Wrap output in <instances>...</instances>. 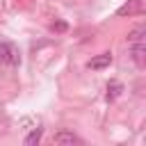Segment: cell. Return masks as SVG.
I'll list each match as a JSON object with an SVG mask.
<instances>
[{
    "label": "cell",
    "mask_w": 146,
    "mask_h": 146,
    "mask_svg": "<svg viewBox=\"0 0 146 146\" xmlns=\"http://www.w3.org/2000/svg\"><path fill=\"white\" fill-rule=\"evenodd\" d=\"M144 55H146V46H144V41H139V43H130V57H132V62H135L137 66H144Z\"/></svg>",
    "instance_id": "obj_3"
},
{
    "label": "cell",
    "mask_w": 146,
    "mask_h": 146,
    "mask_svg": "<svg viewBox=\"0 0 146 146\" xmlns=\"http://www.w3.org/2000/svg\"><path fill=\"white\" fill-rule=\"evenodd\" d=\"M144 34H146V27H144V25L132 27V30L128 32V43H139V41H144Z\"/></svg>",
    "instance_id": "obj_6"
},
{
    "label": "cell",
    "mask_w": 146,
    "mask_h": 146,
    "mask_svg": "<svg viewBox=\"0 0 146 146\" xmlns=\"http://www.w3.org/2000/svg\"><path fill=\"white\" fill-rule=\"evenodd\" d=\"M0 64H9V66L21 64V55H18V50H16L11 43L0 41Z\"/></svg>",
    "instance_id": "obj_1"
},
{
    "label": "cell",
    "mask_w": 146,
    "mask_h": 146,
    "mask_svg": "<svg viewBox=\"0 0 146 146\" xmlns=\"http://www.w3.org/2000/svg\"><path fill=\"white\" fill-rule=\"evenodd\" d=\"M52 141L55 144H68V146H73V144H80V139H78V135H73L71 130H59V132H55V137H52Z\"/></svg>",
    "instance_id": "obj_2"
},
{
    "label": "cell",
    "mask_w": 146,
    "mask_h": 146,
    "mask_svg": "<svg viewBox=\"0 0 146 146\" xmlns=\"http://www.w3.org/2000/svg\"><path fill=\"white\" fill-rule=\"evenodd\" d=\"M112 64V55L110 52H103V55H98V57H94L91 62H89V66L94 68V71H100V68H105V66H110Z\"/></svg>",
    "instance_id": "obj_5"
},
{
    "label": "cell",
    "mask_w": 146,
    "mask_h": 146,
    "mask_svg": "<svg viewBox=\"0 0 146 146\" xmlns=\"http://www.w3.org/2000/svg\"><path fill=\"white\" fill-rule=\"evenodd\" d=\"M55 30H57V32H64V30H66V23H62V21H59V23L55 25Z\"/></svg>",
    "instance_id": "obj_9"
},
{
    "label": "cell",
    "mask_w": 146,
    "mask_h": 146,
    "mask_svg": "<svg viewBox=\"0 0 146 146\" xmlns=\"http://www.w3.org/2000/svg\"><path fill=\"white\" fill-rule=\"evenodd\" d=\"M39 141H41V128L36 125V128L25 137V146H34V144H39Z\"/></svg>",
    "instance_id": "obj_7"
},
{
    "label": "cell",
    "mask_w": 146,
    "mask_h": 146,
    "mask_svg": "<svg viewBox=\"0 0 146 146\" xmlns=\"http://www.w3.org/2000/svg\"><path fill=\"white\" fill-rule=\"evenodd\" d=\"M141 9V0H128L123 7H119V16H132V14H137Z\"/></svg>",
    "instance_id": "obj_4"
},
{
    "label": "cell",
    "mask_w": 146,
    "mask_h": 146,
    "mask_svg": "<svg viewBox=\"0 0 146 146\" xmlns=\"http://www.w3.org/2000/svg\"><path fill=\"white\" fill-rule=\"evenodd\" d=\"M121 91H123V84H121V82H110V84H107V98H110V100L116 98Z\"/></svg>",
    "instance_id": "obj_8"
}]
</instances>
